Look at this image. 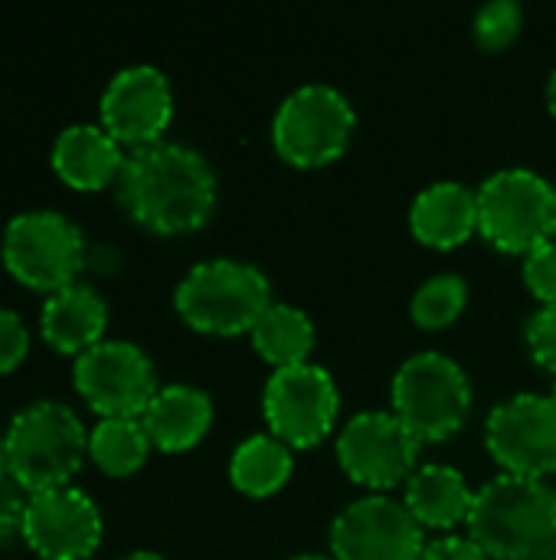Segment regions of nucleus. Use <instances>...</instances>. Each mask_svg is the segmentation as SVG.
Instances as JSON below:
<instances>
[{"instance_id":"obj_1","label":"nucleus","mask_w":556,"mask_h":560,"mask_svg":"<svg viewBox=\"0 0 556 560\" xmlns=\"http://www.w3.org/2000/svg\"><path fill=\"white\" fill-rule=\"evenodd\" d=\"M115 194L138 226L157 236H177L200 230L213 217L216 174L197 148L157 141L125 158Z\"/></svg>"},{"instance_id":"obj_2","label":"nucleus","mask_w":556,"mask_h":560,"mask_svg":"<svg viewBox=\"0 0 556 560\" xmlns=\"http://www.w3.org/2000/svg\"><path fill=\"white\" fill-rule=\"evenodd\" d=\"M469 538L492 560H544L556 551V492L544 479L498 476L475 492Z\"/></svg>"},{"instance_id":"obj_3","label":"nucleus","mask_w":556,"mask_h":560,"mask_svg":"<svg viewBox=\"0 0 556 560\" xmlns=\"http://www.w3.org/2000/svg\"><path fill=\"white\" fill-rule=\"evenodd\" d=\"M3 443L10 456V479L29 495L72 486V476L88 456V433L62 400H36L20 410L10 420Z\"/></svg>"},{"instance_id":"obj_4","label":"nucleus","mask_w":556,"mask_h":560,"mask_svg":"<svg viewBox=\"0 0 556 560\" xmlns=\"http://www.w3.org/2000/svg\"><path fill=\"white\" fill-rule=\"evenodd\" d=\"M174 305L193 331L233 338L252 331V325L272 305V282L252 262L216 256L197 262L180 279Z\"/></svg>"},{"instance_id":"obj_5","label":"nucleus","mask_w":556,"mask_h":560,"mask_svg":"<svg viewBox=\"0 0 556 560\" xmlns=\"http://www.w3.org/2000/svg\"><path fill=\"white\" fill-rule=\"evenodd\" d=\"M390 404L419 446L442 443L456 436L472 413V381L456 358L419 351L397 368Z\"/></svg>"},{"instance_id":"obj_6","label":"nucleus","mask_w":556,"mask_h":560,"mask_svg":"<svg viewBox=\"0 0 556 560\" xmlns=\"http://www.w3.org/2000/svg\"><path fill=\"white\" fill-rule=\"evenodd\" d=\"M478 236L501 253L528 256L556 240V187L537 171L505 167L488 174L478 190Z\"/></svg>"},{"instance_id":"obj_7","label":"nucleus","mask_w":556,"mask_h":560,"mask_svg":"<svg viewBox=\"0 0 556 560\" xmlns=\"http://www.w3.org/2000/svg\"><path fill=\"white\" fill-rule=\"evenodd\" d=\"M357 128L351 98L328 82H305L282 98L272 118V144L292 167H324L338 161Z\"/></svg>"},{"instance_id":"obj_8","label":"nucleus","mask_w":556,"mask_h":560,"mask_svg":"<svg viewBox=\"0 0 556 560\" xmlns=\"http://www.w3.org/2000/svg\"><path fill=\"white\" fill-rule=\"evenodd\" d=\"M0 256L20 285L52 295L82 272L85 240L69 217L56 210H26L7 223Z\"/></svg>"},{"instance_id":"obj_9","label":"nucleus","mask_w":556,"mask_h":560,"mask_svg":"<svg viewBox=\"0 0 556 560\" xmlns=\"http://www.w3.org/2000/svg\"><path fill=\"white\" fill-rule=\"evenodd\" d=\"M72 387L102 420H141L161 390L151 358L134 341H98L79 354Z\"/></svg>"},{"instance_id":"obj_10","label":"nucleus","mask_w":556,"mask_h":560,"mask_svg":"<svg viewBox=\"0 0 556 560\" xmlns=\"http://www.w3.org/2000/svg\"><path fill=\"white\" fill-rule=\"evenodd\" d=\"M341 394L328 368L308 361L298 368L272 371L262 390V413L269 433L288 450L318 446L338 420Z\"/></svg>"},{"instance_id":"obj_11","label":"nucleus","mask_w":556,"mask_h":560,"mask_svg":"<svg viewBox=\"0 0 556 560\" xmlns=\"http://www.w3.org/2000/svg\"><path fill=\"white\" fill-rule=\"evenodd\" d=\"M419 443L397 420L393 410H364L351 417L338 436V463L357 486L370 492H387L419 469Z\"/></svg>"},{"instance_id":"obj_12","label":"nucleus","mask_w":556,"mask_h":560,"mask_svg":"<svg viewBox=\"0 0 556 560\" xmlns=\"http://www.w3.org/2000/svg\"><path fill=\"white\" fill-rule=\"evenodd\" d=\"M485 446L505 476L544 479L556 472V404L547 394H514L485 420Z\"/></svg>"},{"instance_id":"obj_13","label":"nucleus","mask_w":556,"mask_h":560,"mask_svg":"<svg viewBox=\"0 0 556 560\" xmlns=\"http://www.w3.org/2000/svg\"><path fill=\"white\" fill-rule=\"evenodd\" d=\"M334 560H423V525L383 492L354 499L328 532Z\"/></svg>"},{"instance_id":"obj_14","label":"nucleus","mask_w":556,"mask_h":560,"mask_svg":"<svg viewBox=\"0 0 556 560\" xmlns=\"http://www.w3.org/2000/svg\"><path fill=\"white\" fill-rule=\"evenodd\" d=\"M105 525L95 499L75 486L29 495L23 541L43 560H88L102 545Z\"/></svg>"},{"instance_id":"obj_15","label":"nucleus","mask_w":556,"mask_h":560,"mask_svg":"<svg viewBox=\"0 0 556 560\" xmlns=\"http://www.w3.org/2000/svg\"><path fill=\"white\" fill-rule=\"evenodd\" d=\"M102 128L118 141L147 148L164 141V131L174 118V89L157 66H128L111 75L102 92Z\"/></svg>"},{"instance_id":"obj_16","label":"nucleus","mask_w":556,"mask_h":560,"mask_svg":"<svg viewBox=\"0 0 556 560\" xmlns=\"http://www.w3.org/2000/svg\"><path fill=\"white\" fill-rule=\"evenodd\" d=\"M410 230L423 246L456 249L478 233V197L462 180H436L416 194Z\"/></svg>"},{"instance_id":"obj_17","label":"nucleus","mask_w":556,"mask_h":560,"mask_svg":"<svg viewBox=\"0 0 556 560\" xmlns=\"http://www.w3.org/2000/svg\"><path fill=\"white\" fill-rule=\"evenodd\" d=\"M108 328V305L98 289L85 282H72L52 295H46L39 312L43 341L59 354H85L98 341H105Z\"/></svg>"},{"instance_id":"obj_18","label":"nucleus","mask_w":556,"mask_h":560,"mask_svg":"<svg viewBox=\"0 0 556 560\" xmlns=\"http://www.w3.org/2000/svg\"><path fill=\"white\" fill-rule=\"evenodd\" d=\"M121 144L102 125H69L52 144V171L72 190H102L118 180L125 167Z\"/></svg>"},{"instance_id":"obj_19","label":"nucleus","mask_w":556,"mask_h":560,"mask_svg":"<svg viewBox=\"0 0 556 560\" xmlns=\"http://www.w3.org/2000/svg\"><path fill=\"white\" fill-rule=\"evenodd\" d=\"M147 440L161 453L193 450L213 427V400L193 384H167L154 394L141 417Z\"/></svg>"},{"instance_id":"obj_20","label":"nucleus","mask_w":556,"mask_h":560,"mask_svg":"<svg viewBox=\"0 0 556 560\" xmlns=\"http://www.w3.org/2000/svg\"><path fill=\"white\" fill-rule=\"evenodd\" d=\"M403 502L410 515L423 525V532H452L456 525L469 522L475 492L456 466L426 463L410 476Z\"/></svg>"},{"instance_id":"obj_21","label":"nucleus","mask_w":556,"mask_h":560,"mask_svg":"<svg viewBox=\"0 0 556 560\" xmlns=\"http://www.w3.org/2000/svg\"><path fill=\"white\" fill-rule=\"evenodd\" d=\"M256 354L272 364L275 371L282 368H298L311 361L315 351V322L308 318L305 308L288 305V302H272L262 318L249 331Z\"/></svg>"},{"instance_id":"obj_22","label":"nucleus","mask_w":556,"mask_h":560,"mask_svg":"<svg viewBox=\"0 0 556 560\" xmlns=\"http://www.w3.org/2000/svg\"><path fill=\"white\" fill-rule=\"evenodd\" d=\"M295 472L292 450L272 433L242 440L229 456V482L249 499H269L285 489Z\"/></svg>"},{"instance_id":"obj_23","label":"nucleus","mask_w":556,"mask_h":560,"mask_svg":"<svg viewBox=\"0 0 556 560\" xmlns=\"http://www.w3.org/2000/svg\"><path fill=\"white\" fill-rule=\"evenodd\" d=\"M151 453L141 420H98L88 433V459L115 479L134 476Z\"/></svg>"},{"instance_id":"obj_24","label":"nucleus","mask_w":556,"mask_h":560,"mask_svg":"<svg viewBox=\"0 0 556 560\" xmlns=\"http://www.w3.org/2000/svg\"><path fill=\"white\" fill-rule=\"evenodd\" d=\"M469 305V282L456 272H439L429 276L410 302V315L419 328L439 331L449 328Z\"/></svg>"},{"instance_id":"obj_25","label":"nucleus","mask_w":556,"mask_h":560,"mask_svg":"<svg viewBox=\"0 0 556 560\" xmlns=\"http://www.w3.org/2000/svg\"><path fill=\"white\" fill-rule=\"evenodd\" d=\"M524 23V10L514 0H492L485 3L475 20H472V33L478 39V46L485 49H505L518 39Z\"/></svg>"},{"instance_id":"obj_26","label":"nucleus","mask_w":556,"mask_h":560,"mask_svg":"<svg viewBox=\"0 0 556 560\" xmlns=\"http://www.w3.org/2000/svg\"><path fill=\"white\" fill-rule=\"evenodd\" d=\"M524 341H528L531 358H534L544 371L556 374V305H541V308L528 318Z\"/></svg>"},{"instance_id":"obj_27","label":"nucleus","mask_w":556,"mask_h":560,"mask_svg":"<svg viewBox=\"0 0 556 560\" xmlns=\"http://www.w3.org/2000/svg\"><path fill=\"white\" fill-rule=\"evenodd\" d=\"M524 282L534 299L556 305V240L524 256Z\"/></svg>"},{"instance_id":"obj_28","label":"nucleus","mask_w":556,"mask_h":560,"mask_svg":"<svg viewBox=\"0 0 556 560\" xmlns=\"http://www.w3.org/2000/svg\"><path fill=\"white\" fill-rule=\"evenodd\" d=\"M29 351V331L13 308H0V374L20 368Z\"/></svg>"},{"instance_id":"obj_29","label":"nucleus","mask_w":556,"mask_h":560,"mask_svg":"<svg viewBox=\"0 0 556 560\" xmlns=\"http://www.w3.org/2000/svg\"><path fill=\"white\" fill-rule=\"evenodd\" d=\"M23 489H13L10 482L0 486V548H7L13 538H23V518H26Z\"/></svg>"},{"instance_id":"obj_30","label":"nucleus","mask_w":556,"mask_h":560,"mask_svg":"<svg viewBox=\"0 0 556 560\" xmlns=\"http://www.w3.org/2000/svg\"><path fill=\"white\" fill-rule=\"evenodd\" d=\"M423 560H492L472 538L462 535H442L436 541L426 545Z\"/></svg>"},{"instance_id":"obj_31","label":"nucleus","mask_w":556,"mask_h":560,"mask_svg":"<svg viewBox=\"0 0 556 560\" xmlns=\"http://www.w3.org/2000/svg\"><path fill=\"white\" fill-rule=\"evenodd\" d=\"M7 476H10V456H7V443L0 436V486L7 482Z\"/></svg>"},{"instance_id":"obj_32","label":"nucleus","mask_w":556,"mask_h":560,"mask_svg":"<svg viewBox=\"0 0 556 560\" xmlns=\"http://www.w3.org/2000/svg\"><path fill=\"white\" fill-rule=\"evenodd\" d=\"M547 108H551V115L556 118V69L551 72V79H547Z\"/></svg>"},{"instance_id":"obj_33","label":"nucleus","mask_w":556,"mask_h":560,"mask_svg":"<svg viewBox=\"0 0 556 560\" xmlns=\"http://www.w3.org/2000/svg\"><path fill=\"white\" fill-rule=\"evenodd\" d=\"M118 560H167L164 555H157V551H131V555H125V558Z\"/></svg>"},{"instance_id":"obj_34","label":"nucleus","mask_w":556,"mask_h":560,"mask_svg":"<svg viewBox=\"0 0 556 560\" xmlns=\"http://www.w3.org/2000/svg\"><path fill=\"white\" fill-rule=\"evenodd\" d=\"M292 560H334V558H331V555H315V551H311V555H295Z\"/></svg>"},{"instance_id":"obj_35","label":"nucleus","mask_w":556,"mask_h":560,"mask_svg":"<svg viewBox=\"0 0 556 560\" xmlns=\"http://www.w3.org/2000/svg\"><path fill=\"white\" fill-rule=\"evenodd\" d=\"M547 397L556 404V374H554V387H551V394H547Z\"/></svg>"}]
</instances>
